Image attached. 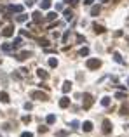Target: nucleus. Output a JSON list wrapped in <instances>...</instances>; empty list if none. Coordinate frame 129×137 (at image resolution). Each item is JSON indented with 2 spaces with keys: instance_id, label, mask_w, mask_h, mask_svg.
Returning a JSON list of instances; mask_svg holds the SVG:
<instances>
[{
  "instance_id": "f257e3e1",
  "label": "nucleus",
  "mask_w": 129,
  "mask_h": 137,
  "mask_svg": "<svg viewBox=\"0 0 129 137\" xmlns=\"http://www.w3.org/2000/svg\"><path fill=\"white\" fill-rule=\"evenodd\" d=\"M86 66H87L89 69H98L99 66H101V61H99V59H87Z\"/></svg>"
},
{
  "instance_id": "f03ea898",
  "label": "nucleus",
  "mask_w": 129,
  "mask_h": 137,
  "mask_svg": "<svg viewBox=\"0 0 129 137\" xmlns=\"http://www.w3.org/2000/svg\"><path fill=\"white\" fill-rule=\"evenodd\" d=\"M82 106H84V109H89V108L93 106V96H91V94H84V101H82Z\"/></svg>"
},
{
  "instance_id": "7ed1b4c3",
  "label": "nucleus",
  "mask_w": 129,
  "mask_h": 137,
  "mask_svg": "<svg viewBox=\"0 0 129 137\" xmlns=\"http://www.w3.org/2000/svg\"><path fill=\"white\" fill-rule=\"evenodd\" d=\"M32 97L38 101H47V94H42V92H32Z\"/></svg>"
},
{
  "instance_id": "20e7f679",
  "label": "nucleus",
  "mask_w": 129,
  "mask_h": 137,
  "mask_svg": "<svg viewBox=\"0 0 129 137\" xmlns=\"http://www.w3.org/2000/svg\"><path fill=\"white\" fill-rule=\"evenodd\" d=\"M30 56H32V54H30V52H26V50H25V52H21V54H16V56H14V57H16V59H18V61H25V59H28V57H30Z\"/></svg>"
},
{
  "instance_id": "39448f33",
  "label": "nucleus",
  "mask_w": 129,
  "mask_h": 137,
  "mask_svg": "<svg viewBox=\"0 0 129 137\" xmlns=\"http://www.w3.org/2000/svg\"><path fill=\"white\" fill-rule=\"evenodd\" d=\"M103 132H105V134H110V132H112V123H110V120H105V122H103Z\"/></svg>"
},
{
  "instance_id": "423d86ee",
  "label": "nucleus",
  "mask_w": 129,
  "mask_h": 137,
  "mask_svg": "<svg viewBox=\"0 0 129 137\" xmlns=\"http://www.w3.org/2000/svg\"><path fill=\"white\" fill-rule=\"evenodd\" d=\"M4 36H12L14 35V26H5L4 28V31H2Z\"/></svg>"
},
{
  "instance_id": "0eeeda50",
  "label": "nucleus",
  "mask_w": 129,
  "mask_h": 137,
  "mask_svg": "<svg viewBox=\"0 0 129 137\" xmlns=\"http://www.w3.org/2000/svg\"><path fill=\"white\" fill-rule=\"evenodd\" d=\"M59 106H61V108H68V106H70V99H68V97H61Z\"/></svg>"
},
{
  "instance_id": "6e6552de",
  "label": "nucleus",
  "mask_w": 129,
  "mask_h": 137,
  "mask_svg": "<svg viewBox=\"0 0 129 137\" xmlns=\"http://www.w3.org/2000/svg\"><path fill=\"white\" fill-rule=\"evenodd\" d=\"M42 19H44V17H42V14H40V12H33V21H35L37 24H38Z\"/></svg>"
},
{
  "instance_id": "1a4fd4ad",
  "label": "nucleus",
  "mask_w": 129,
  "mask_h": 137,
  "mask_svg": "<svg viewBox=\"0 0 129 137\" xmlns=\"http://www.w3.org/2000/svg\"><path fill=\"white\" fill-rule=\"evenodd\" d=\"M82 129H84L86 132H91V130H93V123H91V122H84Z\"/></svg>"
},
{
  "instance_id": "9d476101",
  "label": "nucleus",
  "mask_w": 129,
  "mask_h": 137,
  "mask_svg": "<svg viewBox=\"0 0 129 137\" xmlns=\"http://www.w3.org/2000/svg\"><path fill=\"white\" fill-rule=\"evenodd\" d=\"M37 75H38V76H40V78H42V80H45V78H47V76H49V75H47V71H45V69H38V71H37Z\"/></svg>"
},
{
  "instance_id": "9b49d317",
  "label": "nucleus",
  "mask_w": 129,
  "mask_h": 137,
  "mask_svg": "<svg viewBox=\"0 0 129 137\" xmlns=\"http://www.w3.org/2000/svg\"><path fill=\"white\" fill-rule=\"evenodd\" d=\"M12 49H14L12 43H4V45H2V50H4V52H11Z\"/></svg>"
},
{
  "instance_id": "f8f14e48",
  "label": "nucleus",
  "mask_w": 129,
  "mask_h": 137,
  "mask_svg": "<svg viewBox=\"0 0 129 137\" xmlns=\"http://www.w3.org/2000/svg\"><path fill=\"white\" fill-rule=\"evenodd\" d=\"M70 90H72V83H70V82H64L63 83V92L66 94V92H70Z\"/></svg>"
},
{
  "instance_id": "ddd939ff",
  "label": "nucleus",
  "mask_w": 129,
  "mask_h": 137,
  "mask_svg": "<svg viewBox=\"0 0 129 137\" xmlns=\"http://www.w3.org/2000/svg\"><path fill=\"white\" fill-rule=\"evenodd\" d=\"M113 59H115L117 63H120V64H124V59L120 57V54H119V52H113Z\"/></svg>"
},
{
  "instance_id": "4468645a",
  "label": "nucleus",
  "mask_w": 129,
  "mask_h": 137,
  "mask_svg": "<svg viewBox=\"0 0 129 137\" xmlns=\"http://www.w3.org/2000/svg\"><path fill=\"white\" fill-rule=\"evenodd\" d=\"M0 101H2V103H9V96H7V92H0Z\"/></svg>"
},
{
  "instance_id": "2eb2a0df",
  "label": "nucleus",
  "mask_w": 129,
  "mask_h": 137,
  "mask_svg": "<svg viewBox=\"0 0 129 137\" xmlns=\"http://www.w3.org/2000/svg\"><path fill=\"white\" fill-rule=\"evenodd\" d=\"M64 17H66V21H72L73 19V12L72 10H64Z\"/></svg>"
},
{
  "instance_id": "dca6fc26",
  "label": "nucleus",
  "mask_w": 129,
  "mask_h": 137,
  "mask_svg": "<svg viewBox=\"0 0 129 137\" xmlns=\"http://www.w3.org/2000/svg\"><path fill=\"white\" fill-rule=\"evenodd\" d=\"M40 7H42V9H49V7H51V2H49V0H42V2H40Z\"/></svg>"
},
{
  "instance_id": "f3484780",
  "label": "nucleus",
  "mask_w": 129,
  "mask_h": 137,
  "mask_svg": "<svg viewBox=\"0 0 129 137\" xmlns=\"http://www.w3.org/2000/svg\"><path fill=\"white\" fill-rule=\"evenodd\" d=\"M94 31H96V33H105V28H103V26H99V24H94Z\"/></svg>"
},
{
  "instance_id": "a211bd4d",
  "label": "nucleus",
  "mask_w": 129,
  "mask_h": 137,
  "mask_svg": "<svg viewBox=\"0 0 129 137\" xmlns=\"http://www.w3.org/2000/svg\"><path fill=\"white\" fill-rule=\"evenodd\" d=\"M49 66H51V68H56V66H58V59L51 57V59H49Z\"/></svg>"
},
{
  "instance_id": "6ab92c4d",
  "label": "nucleus",
  "mask_w": 129,
  "mask_h": 137,
  "mask_svg": "<svg viewBox=\"0 0 129 137\" xmlns=\"http://www.w3.org/2000/svg\"><path fill=\"white\" fill-rule=\"evenodd\" d=\"M56 17H58V14H56V12H51V14H47V21H54Z\"/></svg>"
},
{
  "instance_id": "aec40b11",
  "label": "nucleus",
  "mask_w": 129,
  "mask_h": 137,
  "mask_svg": "<svg viewBox=\"0 0 129 137\" xmlns=\"http://www.w3.org/2000/svg\"><path fill=\"white\" fill-rule=\"evenodd\" d=\"M26 19H28V16H25V14H21V16H18V17H16V21H19V23H25Z\"/></svg>"
},
{
  "instance_id": "412c9836",
  "label": "nucleus",
  "mask_w": 129,
  "mask_h": 137,
  "mask_svg": "<svg viewBox=\"0 0 129 137\" xmlns=\"http://www.w3.org/2000/svg\"><path fill=\"white\" fill-rule=\"evenodd\" d=\"M54 122H56V116H54V115H49V116H47V123H49V125H52Z\"/></svg>"
},
{
  "instance_id": "4be33fe9",
  "label": "nucleus",
  "mask_w": 129,
  "mask_h": 137,
  "mask_svg": "<svg viewBox=\"0 0 129 137\" xmlns=\"http://www.w3.org/2000/svg\"><path fill=\"white\" fill-rule=\"evenodd\" d=\"M101 104L103 106H110V97H103L101 99Z\"/></svg>"
},
{
  "instance_id": "5701e85b",
  "label": "nucleus",
  "mask_w": 129,
  "mask_h": 137,
  "mask_svg": "<svg viewBox=\"0 0 129 137\" xmlns=\"http://www.w3.org/2000/svg\"><path fill=\"white\" fill-rule=\"evenodd\" d=\"M40 45H42V47H47V45H49V40H45V38H40Z\"/></svg>"
},
{
  "instance_id": "b1692460",
  "label": "nucleus",
  "mask_w": 129,
  "mask_h": 137,
  "mask_svg": "<svg viewBox=\"0 0 129 137\" xmlns=\"http://www.w3.org/2000/svg\"><path fill=\"white\" fill-rule=\"evenodd\" d=\"M87 54H89V49H87V47L80 49V56H87Z\"/></svg>"
},
{
  "instance_id": "393cba45",
  "label": "nucleus",
  "mask_w": 129,
  "mask_h": 137,
  "mask_svg": "<svg viewBox=\"0 0 129 137\" xmlns=\"http://www.w3.org/2000/svg\"><path fill=\"white\" fill-rule=\"evenodd\" d=\"M91 14H93V16H98V14H99V7H93Z\"/></svg>"
},
{
  "instance_id": "a878e982",
  "label": "nucleus",
  "mask_w": 129,
  "mask_h": 137,
  "mask_svg": "<svg viewBox=\"0 0 129 137\" xmlns=\"http://www.w3.org/2000/svg\"><path fill=\"white\" fill-rule=\"evenodd\" d=\"M115 97H117V99H126V94H122V92H117V94H115Z\"/></svg>"
},
{
  "instance_id": "bb28decb",
  "label": "nucleus",
  "mask_w": 129,
  "mask_h": 137,
  "mask_svg": "<svg viewBox=\"0 0 129 137\" xmlns=\"http://www.w3.org/2000/svg\"><path fill=\"white\" fill-rule=\"evenodd\" d=\"M79 125H80V123H79L77 120H73V122H72V129H79Z\"/></svg>"
},
{
  "instance_id": "cd10ccee",
  "label": "nucleus",
  "mask_w": 129,
  "mask_h": 137,
  "mask_svg": "<svg viewBox=\"0 0 129 137\" xmlns=\"http://www.w3.org/2000/svg\"><path fill=\"white\" fill-rule=\"evenodd\" d=\"M23 122H25V123H30V122H32V116H23Z\"/></svg>"
},
{
  "instance_id": "c85d7f7f",
  "label": "nucleus",
  "mask_w": 129,
  "mask_h": 137,
  "mask_svg": "<svg viewBox=\"0 0 129 137\" xmlns=\"http://www.w3.org/2000/svg\"><path fill=\"white\" fill-rule=\"evenodd\" d=\"M38 132H40V134H44V132H47V127H42V125H40V127H38Z\"/></svg>"
},
{
  "instance_id": "c756f323",
  "label": "nucleus",
  "mask_w": 129,
  "mask_h": 137,
  "mask_svg": "<svg viewBox=\"0 0 129 137\" xmlns=\"http://www.w3.org/2000/svg\"><path fill=\"white\" fill-rule=\"evenodd\" d=\"M56 136H58V137H64V136H66V130H61V132H58Z\"/></svg>"
},
{
  "instance_id": "7c9ffc66",
  "label": "nucleus",
  "mask_w": 129,
  "mask_h": 137,
  "mask_svg": "<svg viewBox=\"0 0 129 137\" xmlns=\"http://www.w3.org/2000/svg\"><path fill=\"white\" fill-rule=\"evenodd\" d=\"M21 137H33V134H30V132H23Z\"/></svg>"
},
{
  "instance_id": "2f4dec72",
  "label": "nucleus",
  "mask_w": 129,
  "mask_h": 137,
  "mask_svg": "<svg viewBox=\"0 0 129 137\" xmlns=\"http://www.w3.org/2000/svg\"><path fill=\"white\" fill-rule=\"evenodd\" d=\"M66 2L72 3V5H77V3H79V0H66Z\"/></svg>"
},
{
  "instance_id": "473e14b6",
  "label": "nucleus",
  "mask_w": 129,
  "mask_h": 137,
  "mask_svg": "<svg viewBox=\"0 0 129 137\" xmlns=\"http://www.w3.org/2000/svg\"><path fill=\"white\" fill-rule=\"evenodd\" d=\"M84 3H86V5H91V3H93V0H86Z\"/></svg>"
},
{
  "instance_id": "72a5a7b5",
  "label": "nucleus",
  "mask_w": 129,
  "mask_h": 137,
  "mask_svg": "<svg viewBox=\"0 0 129 137\" xmlns=\"http://www.w3.org/2000/svg\"><path fill=\"white\" fill-rule=\"evenodd\" d=\"M127 83H129V80H127Z\"/></svg>"
},
{
  "instance_id": "f704fd0d",
  "label": "nucleus",
  "mask_w": 129,
  "mask_h": 137,
  "mask_svg": "<svg viewBox=\"0 0 129 137\" xmlns=\"http://www.w3.org/2000/svg\"><path fill=\"white\" fill-rule=\"evenodd\" d=\"M0 137H2V136H0Z\"/></svg>"
}]
</instances>
